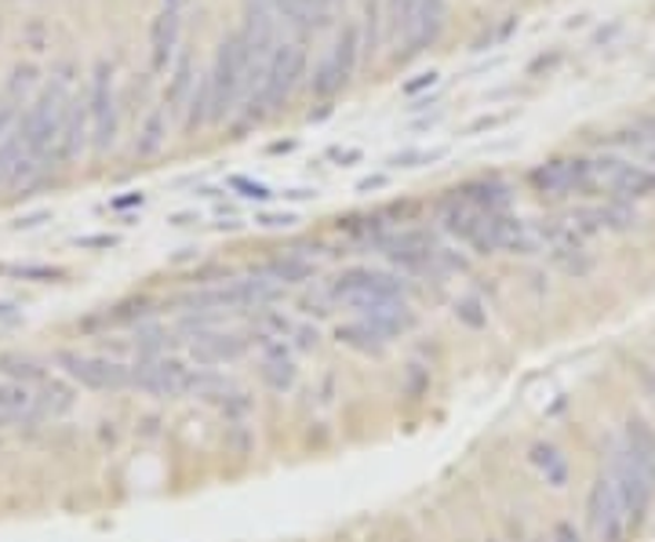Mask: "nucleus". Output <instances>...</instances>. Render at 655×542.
<instances>
[{
    "instance_id": "7ed1b4c3",
    "label": "nucleus",
    "mask_w": 655,
    "mask_h": 542,
    "mask_svg": "<svg viewBox=\"0 0 655 542\" xmlns=\"http://www.w3.org/2000/svg\"><path fill=\"white\" fill-rule=\"evenodd\" d=\"M608 481L615 484V492H619L623 506H626V518L631 524L645 521V513L652 506V495H655V478L637 466V462L626 455V448L619 441H612V459H608Z\"/></svg>"
},
{
    "instance_id": "2f4dec72",
    "label": "nucleus",
    "mask_w": 655,
    "mask_h": 542,
    "mask_svg": "<svg viewBox=\"0 0 655 542\" xmlns=\"http://www.w3.org/2000/svg\"><path fill=\"white\" fill-rule=\"evenodd\" d=\"M262 375H266V382H270V387H278V390L292 387L295 372H292V364L284 361V350H281L278 357H270V361H266V368H262Z\"/></svg>"
},
{
    "instance_id": "72a5a7b5",
    "label": "nucleus",
    "mask_w": 655,
    "mask_h": 542,
    "mask_svg": "<svg viewBox=\"0 0 655 542\" xmlns=\"http://www.w3.org/2000/svg\"><path fill=\"white\" fill-rule=\"evenodd\" d=\"M550 542H583V535L575 532V524H572V521H557V524H554V532H550Z\"/></svg>"
},
{
    "instance_id": "aec40b11",
    "label": "nucleus",
    "mask_w": 655,
    "mask_h": 542,
    "mask_svg": "<svg viewBox=\"0 0 655 542\" xmlns=\"http://www.w3.org/2000/svg\"><path fill=\"white\" fill-rule=\"evenodd\" d=\"M164 139H168V113H164V106H157V110H150L147 124L139 128L135 153H139V157H153V153H161Z\"/></svg>"
},
{
    "instance_id": "6ab92c4d",
    "label": "nucleus",
    "mask_w": 655,
    "mask_h": 542,
    "mask_svg": "<svg viewBox=\"0 0 655 542\" xmlns=\"http://www.w3.org/2000/svg\"><path fill=\"white\" fill-rule=\"evenodd\" d=\"M463 201H470V204L481 208V211H506L510 190L503 187V182H495V179L470 182V187H463Z\"/></svg>"
},
{
    "instance_id": "20e7f679",
    "label": "nucleus",
    "mask_w": 655,
    "mask_h": 542,
    "mask_svg": "<svg viewBox=\"0 0 655 542\" xmlns=\"http://www.w3.org/2000/svg\"><path fill=\"white\" fill-rule=\"evenodd\" d=\"M303 73H306V51L299 44H278V51H273V59L266 66L262 91L252 99V117L278 110V106L295 91V84L303 81Z\"/></svg>"
},
{
    "instance_id": "39448f33",
    "label": "nucleus",
    "mask_w": 655,
    "mask_h": 542,
    "mask_svg": "<svg viewBox=\"0 0 655 542\" xmlns=\"http://www.w3.org/2000/svg\"><path fill=\"white\" fill-rule=\"evenodd\" d=\"M626 528H631V518H626V506L619 492H615V484L605 478H597L590 484V495H586V532L590 542H623L626 539Z\"/></svg>"
},
{
    "instance_id": "b1692460",
    "label": "nucleus",
    "mask_w": 655,
    "mask_h": 542,
    "mask_svg": "<svg viewBox=\"0 0 655 542\" xmlns=\"http://www.w3.org/2000/svg\"><path fill=\"white\" fill-rule=\"evenodd\" d=\"M346 81H350V73L343 70V62H339L335 56H328L318 66V73H313V91H318L321 99H328V96H335V91L343 88Z\"/></svg>"
},
{
    "instance_id": "423d86ee",
    "label": "nucleus",
    "mask_w": 655,
    "mask_h": 542,
    "mask_svg": "<svg viewBox=\"0 0 655 542\" xmlns=\"http://www.w3.org/2000/svg\"><path fill=\"white\" fill-rule=\"evenodd\" d=\"M594 164V187L612 190L615 201H637V197L655 193V171L634 161H619V157H601Z\"/></svg>"
},
{
    "instance_id": "dca6fc26",
    "label": "nucleus",
    "mask_w": 655,
    "mask_h": 542,
    "mask_svg": "<svg viewBox=\"0 0 655 542\" xmlns=\"http://www.w3.org/2000/svg\"><path fill=\"white\" fill-rule=\"evenodd\" d=\"M361 321L372 324L383 339H390V335L404 332V328H412L415 317L401 299H393V302H379V307H372V310H361Z\"/></svg>"
},
{
    "instance_id": "e433bc0d",
    "label": "nucleus",
    "mask_w": 655,
    "mask_h": 542,
    "mask_svg": "<svg viewBox=\"0 0 655 542\" xmlns=\"http://www.w3.org/2000/svg\"><path fill=\"white\" fill-rule=\"evenodd\" d=\"M437 81V73H423L419 77V81H412V84H404V91H409V96H415L419 88H426V84H434Z\"/></svg>"
},
{
    "instance_id": "ddd939ff",
    "label": "nucleus",
    "mask_w": 655,
    "mask_h": 542,
    "mask_svg": "<svg viewBox=\"0 0 655 542\" xmlns=\"http://www.w3.org/2000/svg\"><path fill=\"white\" fill-rule=\"evenodd\" d=\"M179 26H182V19H179L175 8L161 11V16H157L153 26H150V59H153V70L157 73L168 70V59L175 56V48H179Z\"/></svg>"
},
{
    "instance_id": "c85d7f7f",
    "label": "nucleus",
    "mask_w": 655,
    "mask_h": 542,
    "mask_svg": "<svg viewBox=\"0 0 655 542\" xmlns=\"http://www.w3.org/2000/svg\"><path fill=\"white\" fill-rule=\"evenodd\" d=\"M361 33H357V26H346L343 37H339V44L332 48V56L343 62V70L353 77V66H357V51H361Z\"/></svg>"
},
{
    "instance_id": "412c9836",
    "label": "nucleus",
    "mask_w": 655,
    "mask_h": 542,
    "mask_svg": "<svg viewBox=\"0 0 655 542\" xmlns=\"http://www.w3.org/2000/svg\"><path fill=\"white\" fill-rule=\"evenodd\" d=\"M33 408L37 401L22 382H4V387H0V422H19L22 415H30Z\"/></svg>"
},
{
    "instance_id": "9b49d317",
    "label": "nucleus",
    "mask_w": 655,
    "mask_h": 542,
    "mask_svg": "<svg viewBox=\"0 0 655 542\" xmlns=\"http://www.w3.org/2000/svg\"><path fill=\"white\" fill-rule=\"evenodd\" d=\"M532 187L550 197H565V193H580L594 187V164L590 161H550L543 168L532 171Z\"/></svg>"
},
{
    "instance_id": "f8f14e48",
    "label": "nucleus",
    "mask_w": 655,
    "mask_h": 542,
    "mask_svg": "<svg viewBox=\"0 0 655 542\" xmlns=\"http://www.w3.org/2000/svg\"><path fill=\"white\" fill-rule=\"evenodd\" d=\"M444 16H449V11H444V0H419L415 16L409 22V33H404L409 51H426L434 44L444 30Z\"/></svg>"
},
{
    "instance_id": "bb28decb",
    "label": "nucleus",
    "mask_w": 655,
    "mask_h": 542,
    "mask_svg": "<svg viewBox=\"0 0 655 542\" xmlns=\"http://www.w3.org/2000/svg\"><path fill=\"white\" fill-rule=\"evenodd\" d=\"M339 339L343 342H350V347H357V350H383V335L375 332L372 324H364V321H357V324H346V328H339Z\"/></svg>"
},
{
    "instance_id": "f3484780",
    "label": "nucleus",
    "mask_w": 655,
    "mask_h": 542,
    "mask_svg": "<svg viewBox=\"0 0 655 542\" xmlns=\"http://www.w3.org/2000/svg\"><path fill=\"white\" fill-rule=\"evenodd\" d=\"M88 121H91V113H88V99H70V113H66V128H62V142H59V157L62 161H73L77 153L84 150V142H88Z\"/></svg>"
},
{
    "instance_id": "9d476101",
    "label": "nucleus",
    "mask_w": 655,
    "mask_h": 542,
    "mask_svg": "<svg viewBox=\"0 0 655 542\" xmlns=\"http://www.w3.org/2000/svg\"><path fill=\"white\" fill-rule=\"evenodd\" d=\"M59 364L66 368V375L77 379L88 390H121L131 382V368L107 361V357H88V353H59Z\"/></svg>"
},
{
    "instance_id": "f257e3e1",
    "label": "nucleus",
    "mask_w": 655,
    "mask_h": 542,
    "mask_svg": "<svg viewBox=\"0 0 655 542\" xmlns=\"http://www.w3.org/2000/svg\"><path fill=\"white\" fill-rule=\"evenodd\" d=\"M66 113H70V96H66L62 81L44 88L41 99H37L30 110L22 113L19 136L26 142V153H30L33 161H48L51 150H59L62 128H66Z\"/></svg>"
},
{
    "instance_id": "f03ea898",
    "label": "nucleus",
    "mask_w": 655,
    "mask_h": 542,
    "mask_svg": "<svg viewBox=\"0 0 655 542\" xmlns=\"http://www.w3.org/2000/svg\"><path fill=\"white\" fill-rule=\"evenodd\" d=\"M248 70H252V48H248L244 33H233L219 44L215 66H212V121H222L233 113L248 88Z\"/></svg>"
},
{
    "instance_id": "cd10ccee",
    "label": "nucleus",
    "mask_w": 655,
    "mask_h": 542,
    "mask_svg": "<svg viewBox=\"0 0 655 542\" xmlns=\"http://www.w3.org/2000/svg\"><path fill=\"white\" fill-rule=\"evenodd\" d=\"M33 84H37V70H33V66H30V62H26V66H16V70H11V77H8L4 99L16 102V106H22Z\"/></svg>"
},
{
    "instance_id": "1a4fd4ad",
    "label": "nucleus",
    "mask_w": 655,
    "mask_h": 542,
    "mask_svg": "<svg viewBox=\"0 0 655 542\" xmlns=\"http://www.w3.org/2000/svg\"><path fill=\"white\" fill-rule=\"evenodd\" d=\"M131 382H135L142 393L179 397L196 387V375L190 368H182L179 361H168V357H142V361L131 368Z\"/></svg>"
},
{
    "instance_id": "f704fd0d",
    "label": "nucleus",
    "mask_w": 655,
    "mask_h": 542,
    "mask_svg": "<svg viewBox=\"0 0 655 542\" xmlns=\"http://www.w3.org/2000/svg\"><path fill=\"white\" fill-rule=\"evenodd\" d=\"M16 117H19V106L16 102H8V99H0V142H4L8 136L4 131L16 124Z\"/></svg>"
},
{
    "instance_id": "4468645a",
    "label": "nucleus",
    "mask_w": 655,
    "mask_h": 542,
    "mask_svg": "<svg viewBox=\"0 0 655 542\" xmlns=\"http://www.w3.org/2000/svg\"><path fill=\"white\" fill-rule=\"evenodd\" d=\"M248 350V342L241 335H226V332H212V328H204V332L193 335V357L201 364H222V361H233V357H241Z\"/></svg>"
},
{
    "instance_id": "58836bf2",
    "label": "nucleus",
    "mask_w": 655,
    "mask_h": 542,
    "mask_svg": "<svg viewBox=\"0 0 655 542\" xmlns=\"http://www.w3.org/2000/svg\"><path fill=\"white\" fill-rule=\"evenodd\" d=\"M324 4H328V8H335V4H339V0H324Z\"/></svg>"
},
{
    "instance_id": "5701e85b",
    "label": "nucleus",
    "mask_w": 655,
    "mask_h": 542,
    "mask_svg": "<svg viewBox=\"0 0 655 542\" xmlns=\"http://www.w3.org/2000/svg\"><path fill=\"white\" fill-rule=\"evenodd\" d=\"M190 91H193V59L182 56L179 66H175V73H172V84H168V113L182 110L187 99H190Z\"/></svg>"
},
{
    "instance_id": "a878e982",
    "label": "nucleus",
    "mask_w": 655,
    "mask_h": 542,
    "mask_svg": "<svg viewBox=\"0 0 655 542\" xmlns=\"http://www.w3.org/2000/svg\"><path fill=\"white\" fill-rule=\"evenodd\" d=\"M22 157H26V142H22L19 131L0 142V187H8V182H11L16 168L22 164Z\"/></svg>"
},
{
    "instance_id": "2eb2a0df",
    "label": "nucleus",
    "mask_w": 655,
    "mask_h": 542,
    "mask_svg": "<svg viewBox=\"0 0 655 542\" xmlns=\"http://www.w3.org/2000/svg\"><path fill=\"white\" fill-rule=\"evenodd\" d=\"M615 441L626 448V455H631L637 466H645L655 478V430L645 419H626V426Z\"/></svg>"
},
{
    "instance_id": "393cba45",
    "label": "nucleus",
    "mask_w": 655,
    "mask_h": 542,
    "mask_svg": "<svg viewBox=\"0 0 655 542\" xmlns=\"http://www.w3.org/2000/svg\"><path fill=\"white\" fill-rule=\"evenodd\" d=\"M212 121V77H204L201 84L193 88V96H190V113H187V128H201Z\"/></svg>"
},
{
    "instance_id": "4be33fe9",
    "label": "nucleus",
    "mask_w": 655,
    "mask_h": 542,
    "mask_svg": "<svg viewBox=\"0 0 655 542\" xmlns=\"http://www.w3.org/2000/svg\"><path fill=\"white\" fill-rule=\"evenodd\" d=\"M532 462L543 470L546 484L561 488V484L568 481V462H565V455H561L554 444H535V448H532Z\"/></svg>"
},
{
    "instance_id": "7c9ffc66",
    "label": "nucleus",
    "mask_w": 655,
    "mask_h": 542,
    "mask_svg": "<svg viewBox=\"0 0 655 542\" xmlns=\"http://www.w3.org/2000/svg\"><path fill=\"white\" fill-rule=\"evenodd\" d=\"M415 4L419 0H386V22H390V30L393 33H409V22L415 16Z\"/></svg>"
},
{
    "instance_id": "c756f323",
    "label": "nucleus",
    "mask_w": 655,
    "mask_h": 542,
    "mask_svg": "<svg viewBox=\"0 0 655 542\" xmlns=\"http://www.w3.org/2000/svg\"><path fill=\"white\" fill-rule=\"evenodd\" d=\"M266 277L270 281H278V284H292V281H306L310 267L306 262H299V259H281V262H273V267H266Z\"/></svg>"
},
{
    "instance_id": "a211bd4d",
    "label": "nucleus",
    "mask_w": 655,
    "mask_h": 542,
    "mask_svg": "<svg viewBox=\"0 0 655 542\" xmlns=\"http://www.w3.org/2000/svg\"><path fill=\"white\" fill-rule=\"evenodd\" d=\"M281 16L299 26V30H321L328 26V4L324 0H273Z\"/></svg>"
},
{
    "instance_id": "c9c22d12",
    "label": "nucleus",
    "mask_w": 655,
    "mask_h": 542,
    "mask_svg": "<svg viewBox=\"0 0 655 542\" xmlns=\"http://www.w3.org/2000/svg\"><path fill=\"white\" fill-rule=\"evenodd\" d=\"M474 310H477V302H463V307H458L455 313H458V317H466V321L477 328V324H484V313H474Z\"/></svg>"
},
{
    "instance_id": "4c0bfd02",
    "label": "nucleus",
    "mask_w": 655,
    "mask_h": 542,
    "mask_svg": "<svg viewBox=\"0 0 655 542\" xmlns=\"http://www.w3.org/2000/svg\"><path fill=\"white\" fill-rule=\"evenodd\" d=\"M292 215H262V227H292Z\"/></svg>"
},
{
    "instance_id": "0eeeda50",
    "label": "nucleus",
    "mask_w": 655,
    "mask_h": 542,
    "mask_svg": "<svg viewBox=\"0 0 655 542\" xmlns=\"http://www.w3.org/2000/svg\"><path fill=\"white\" fill-rule=\"evenodd\" d=\"M88 113H91V142H95V153H107L117 139V102H113V66L110 62H99L95 73H91Z\"/></svg>"
},
{
    "instance_id": "473e14b6",
    "label": "nucleus",
    "mask_w": 655,
    "mask_h": 542,
    "mask_svg": "<svg viewBox=\"0 0 655 542\" xmlns=\"http://www.w3.org/2000/svg\"><path fill=\"white\" fill-rule=\"evenodd\" d=\"M233 190H241V197H248V201H270V190L252 179H233Z\"/></svg>"
},
{
    "instance_id": "6e6552de",
    "label": "nucleus",
    "mask_w": 655,
    "mask_h": 542,
    "mask_svg": "<svg viewBox=\"0 0 655 542\" xmlns=\"http://www.w3.org/2000/svg\"><path fill=\"white\" fill-rule=\"evenodd\" d=\"M401 292H404V284L397 281V277L364 270V267L346 270L335 281V295L346 299L350 307H357V310H372V307H379V302H393V299H401Z\"/></svg>"
}]
</instances>
